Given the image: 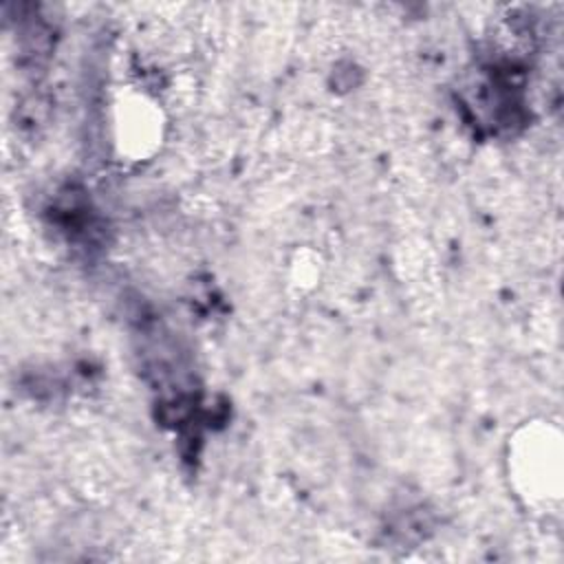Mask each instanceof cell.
Here are the masks:
<instances>
[{"label": "cell", "instance_id": "cell-2", "mask_svg": "<svg viewBox=\"0 0 564 564\" xmlns=\"http://www.w3.org/2000/svg\"><path fill=\"white\" fill-rule=\"evenodd\" d=\"M163 137V119L156 104L128 95L115 106V141L132 159H143L156 150Z\"/></svg>", "mask_w": 564, "mask_h": 564}, {"label": "cell", "instance_id": "cell-1", "mask_svg": "<svg viewBox=\"0 0 564 564\" xmlns=\"http://www.w3.org/2000/svg\"><path fill=\"white\" fill-rule=\"evenodd\" d=\"M562 434L549 421H533L516 432L509 443V476L529 505L562 500L564 487Z\"/></svg>", "mask_w": 564, "mask_h": 564}]
</instances>
